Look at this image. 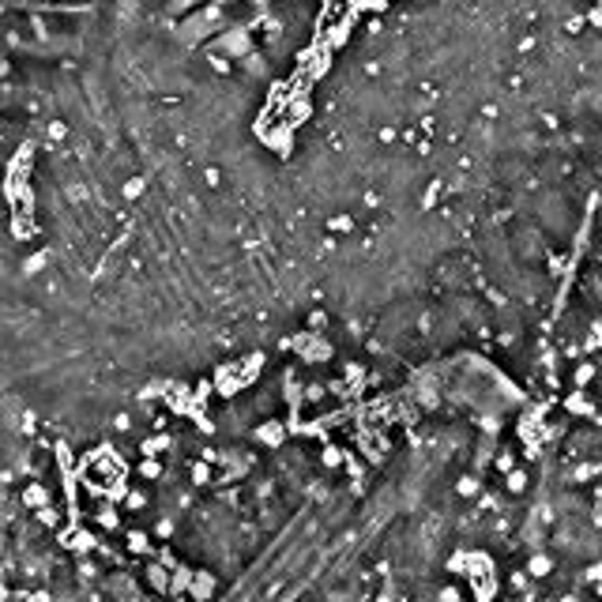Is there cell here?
Masks as SVG:
<instances>
[{
	"label": "cell",
	"instance_id": "obj_1",
	"mask_svg": "<svg viewBox=\"0 0 602 602\" xmlns=\"http://www.w3.org/2000/svg\"><path fill=\"white\" fill-rule=\"evenodd\" d=\"M260 437L271 440V444H279V440H283V426H264V429H260Z\"/></svg>",
	"mask_w": 602,
	"mask_h": 602
},
{
	"label": "cell",
	"instance_id": "obj_2",
	"mask_svg": "<svg viewBox=\"0 0 602 602\" xmlns=\"http://www.w3.org/2000/svg\"><path fill=\"white\" fill-rule=\"evenodd\" d=\"M546 568H550L546 557H535V561H531V572H546Z\"/></svg>",
	"mask_w": 602,
	"mask_h": 602
}]
</instances>
